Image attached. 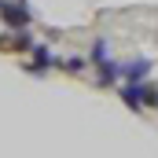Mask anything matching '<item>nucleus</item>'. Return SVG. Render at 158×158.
I'll return each instance as SVG.
<instances>
[{
  "mask_svg": "<svg viewBox=\"0 0 158 158\" xmlns=\"http://www.w3.org/2000/svg\"><path fill=\"white\" fill-rule=\"evenodd\" d=\"M151 70H155L151 59H129V63H121V81H129V85H143V81L151 77Z\"/></svg>",
  "mask_w": 158,
  "mask_h": 158,
  "instance_id": "1",
  "label": "nucleus"
},
{
  "mask_svg": "<svg viewBox=\"0 0 158 158\" xmlns=\"http://www.w3.org/2000/svg\"><path fill=\"white\" fill-rule=\"evenodd\" d=\"M121 103L132 110V114H143L147 107H143V85H129V81H121Z\"/></svg>",
  "mask_w": 158,
  "mask_h": 158,
  "instance_id": "2",
  "label": "nucleus"
},
{
  "mask_svg": "<svg viewBox=\"0 0 158 158\" xmlns=\"http://www.w3.org/2000/svg\"><path fill=\"white\" fill-rule=\"evenodd\" d=\"M0 19L7 22V26H15V30H22V26H30V11L22 7V4H0Z\"/></svg>",
  "mask_w": 158,
  "mask_h": 158,
  "instance_id": "3",
  "label": "nucleus"
},
{
  "mask_svg": "<svg viewBox=\"0 0 158 158\" xmlns=\"http://www.w3.org/2000/svg\"><path fill=\"white\" fill-rule=\"evenodd\" d=\"M0 48L4 52H26V48H33V40L26 33H7V37H0Z\"/></svg>",
  "mask_w": 158,
  "mask_h": 158,
  "instance_id": "4",
  "label": "nucleus"
},
{
  "mask_svg": "<svg viewBox=\"0 0 158 158\" xmlns=\"http://www.w3.org/2000/svg\"><path fill=\"white\" fill-rule=\"evenodd\" d=\"M88 59H92V66L107 63V59H110V40H107V37H96V40H92V55H88Z\"/></svg>",
  "mask_w": 158,
  "mask_h": 158,
  "instance_id": "5",
  "label": "nucleus"
},
{
  "mask_svg": "<svg viewBox=\"0 0 158 158\" xmlns=\"http://www.w3.org/2000/svg\"><path fill=\"white\" fill-rule=\"evenodd\" d=\"M143 107L158 110V85H151V81H143Z\"/></svg>",
  "mask_w": 158,
  "mask_h": 158,
  "instance_id": "6",
  "label": "nucleus"
},
{
  "mask_svg": "<svg viewBox=\"0 0 158 158\" xmlns=\"http://www.w3.org/2000/svg\"><path fill=\"white\" fill-rule=\"evenodd\" d=\"M59 70H66V74H74V77H77V74H85V59L70 55V59H63V63H59Z\"/></svg>",
  "mask_w": 158,
  "mask_h": 158,
  "instance_id": "7",
  "label": "nucleus"
}]
</instances>
